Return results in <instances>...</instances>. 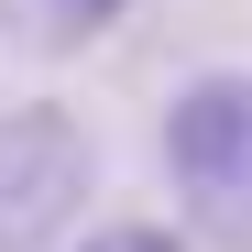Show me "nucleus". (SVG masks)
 <instances>
[{
  "label": "nucleus",
  "instance_id": "1",
  "mask_svg": "<svg viewBox=\"0 0 252 252\" xmlns=\"http://www.w3.org/2000/svg\"><path fill=\"white\" fill-rule=\"evenodd\" d=\"M164 176L197 208V230L252 241V77H197L164 110Z\"/></svg>",
  "mask_w": 252,
  "mask_h": 252
},
{
  "label": "nucleus",
  "instance_id": "2",
  "mask_svg": "<svg viewBox=\"0 0 252 252\" xmlns=\"http://www.w3.org/2000/svg\"><path fill=\"white\" fill-rule=\"evenodd\" d=\"M77 197H88V132L66 110H11L0 121V252H55Z\"/></svg>",
  "mask_w": 252,
  "mask_h": 252
},
{
  "label": "nucleus",
  "instance_id": "3",
  "mask_svg": "<svg viewBox=\"0 0 252 252\" xmlns=\"http://www.w3.org/2000/svg\"><path fill=\"white\" fill-rule=\"evenodd\" d=\"M121 11H132V0H0V33H11L22 55H77V44H99Z\"/></svg>",
  "mask_w": 252,
  "mask_h": 252
},
{
  "label": "nucleus",
  "instance_id": "4",
  "mask_svg": "<svg viewBox=\"0 0 252 252\" xmlns=\"http://www.w3.org/2000/svg\"><path fill=\"white\" fill-rule=\"evenodd\" d=\"M88 252H187V241H176V230H143V220H121V230H99Z\"/></svg>",
  "mask_w": 252,
  "mask_h": 252
}]
</instances>
